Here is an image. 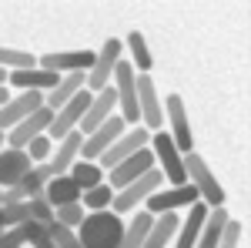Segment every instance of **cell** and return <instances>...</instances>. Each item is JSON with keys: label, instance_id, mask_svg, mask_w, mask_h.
Segmentation results:
<instances>
[{"label": "cell", "instance_id": "obj_43", "mask_svg": "<svg viewBox=\"0 0 251 248\" xmlns=\"http://www.w3.org/2000/svg\"><path fill=\"white\" fill-rule=\"evenodd\" d=\"M27 248H30V245H27Z\"/></svg>", "mask_w": 251, "mask_h": 248}, {"label": "cell", "instance_id": "obj_39", "mask_svg": "<svg viewBox=\"0 0 251 248\" xmlns=\"http://www.w3.org/2000/svg\"><path fill=\"white\" fill-rule=\"evenodd\" d=\"M3 228H10V225H7V218H3V211H0V231Z\"/></svg>", "mask_w": 251, "mask_h": 248}, {"label": "cell", "instance_id": "obj_20", "mask_svg": "<svg viewBox=\"0 0 251 248\" xmlns=\"http://www.w3.org/2000/svg\"><path fill=\"white\" fill-rule=\"evenodd\" d=\"M7 84L17 87V91H40V94H50V91L60 84V77L50 74V71H40V67H30V71H14V74L7 77Z\"/></svg>", "mask_w": 251, "mask_h": 248}, {"label": "cell", "instance_id": "obj_9", "mask_svg": "<svg viewBox=\"0 0 251 248\" xmlns=\"http://www.w3.org/2000/svg\"><path fill=\"white\" fill-rule=\"evenodd\" d=\"M121 51H124V40H114V37L104 40V47L97 51L94 67L87 71V91H91V94L104 91V87L111 84V77H114V67H117V60H121Z\"/></svg>", "mask_w": 251, "mask_h": 248}, {"label": "cell", "instance_id": "obj_32", "mask_svg": "<svg viewBox=\"0 0 251 248\" xmlns=\"http://www.w3.org/2000/svg\"><path fill=\"white\" fill-rule=\"evenodd\" d=\"M84 215H87V208L80 205V201H71V205H60V208H54V218H57L60 225H67V228H80V221H84Z\"/></svg>", "mask_w": 251, "mask_h": 248}, {"label": "cell", "instance_id": "obj_14", "mask_svg": "<svg viewBox=\"0 0 251 248\" xmlns=\"http://www.w3.org/2000/svg\"><path fill=\"white\" fill-rule=\"evenodd\" d=\"M194 201H201L198 191H194V185H177V188L154 191V194L144 201V211H151V215H161V211H181V208H191Z\"/></svg>", "mask_w": 251, "mask_h": 248}, {"label": "cell", "instance_id": "obj_24", "mask_svg": "<svg viewBox=\"0 0 251 248\" xmlns=\"http://www.w3.org/2000/svg\"><path fill=\"white\" fill-rule=\"evenodd\" d=\"M151 221H154L151 211L137 208L134 215H131V221H124V235H121V245L117 248H144L148 231H151Z\"/></svg>", "mask_w": 251, "mask_h": 248}, {"label": "cell", "instance_id": "obj_3", "mask_svg": "<svg viewBox=\"0 0 251 248\" xmlns=\"http://www.w3.org/2000/svg\"><path fill=\"white\" fill-rule=\"evenodd\" d=\"M161 185H164V174H161V168H151V171H144L137 181H131V185H124L121 191H114V201H111V211L114 215H134L154 191H161Z\"/></svg>", "mask_w": 251, "mask_h": 248}, {"label": "cell", "instance_id": "obj_19", "mask_svg": "<svg viewBox=\"0 0 251 248\" xmlns=\"http://www.w3.org/2000/svg\"><path fill=\"white\" fill-rule=\"evenodd\" d=\"M208 205L204 201H194L188 215L181 218V225H177V235H174V248H194L198 242V235H201V225H204V218H208Z\"/></svg>", "mask_w": 251, "mask_h": 248}, {"label": "cell", "instance_id": "obj_21", "mask_svg": "<svg viewBox=\"0 0 251 248\" xmlns=\"http://www.w3.org/2000/svg\"><path fill=\"white\" fill-rule=\"evenodd\" d=\"M87 87V71H77V74H64L60 77V84L50 91V94H44V104L50 108V111H60L67 101H74Z\"/></svg>", "mask_w": 251, "mask_h": 248}, {"label": "cell", "instance_id": "obj_27", "mask_svg": "<svg viewBox=\"0 0 251 248\" xmlns=\"http://www.w3.org/2000/svg\"><path fill=\"white\" fill-rule=\"evenodd\" d=\"M124 47L131 51V64H134L137 74H148L151 67H154V60H151V47H148V40L141 30H131L127 37H124Z\"/></svg>", "mask_w": 251, "mask_h": 248}, {"label": "cell", "instance_id": "obj_5", "mask_svg": "<svg viewBox=\"0 0 251 248\" xmlns=\"http://www.w3.org/2000/svg\"><path fill=\"white\" fill-rule=\"evenodd\" d=\"M184 174H188V185H194L198 198H201L208 208H221V205H225V188L214 181L211 168L204 165L201 154H194V151L184 154Z\"/></svg>", "mask_w": 251, "mask_h": 248}, {"label": "cell", "instance_id": "obj_37", "mask_svg": "<svg viewBox=\"0 0 251 248\" xmlns=\"http://www.w3.org/2000/svg\"><path fill=\"white\" fill-rule=\"evenodd\" d=\"M238 242H241V225H238L234 218H228L221 238H218V248H238Z\"/></svg>", "mask_w": 251, "mask_h": 248}, {"label": "cell", "instance_id": "obj_7", "mask_svg": "<svg viewBox=\"0 0 251 248\" xmlns=\"http://www.w3.org/2000/svg\"><path fill=\"white\" fill-rule=\"evenodd\" d=\"M91 97H94V94L84 87L74 101H67L60 111H54V121H50V128H47V138H50L54 144H57L60 138H67L71 131H77V128H80V121H84L87 108H91Z\"/></svg>", "mask_w": 251, "mask_h": 248}, {"label": "cell", "instance_id": "obj_30", "mask_svg": "<svg viewBox=\"0 0 251 248\" xmlns=\"http://www.w3.org/2000/svg\"><path fill=\"white\" fill-rule=\"evenodd\" d=\"M111 201H114V188H111L107 181L80 194V205H84L87 211H104V208H111Z\"/></svg>", "mask_w": 251, "mask_h": 248}, {"label": "cell", "instance_id": "obj_17", "mask_svg": "<svg viewBox=\"0 0 251 248\" xmlns=\"http://www.w3.org/2000/svg\"><path fill=\"white\" fill-rule=\"evenodd\" d=\"M114 114H117V91L107 84L104 91H97V94L91 97V108H87V114H84V121H80L77 131L87 138L91 131H97L107 117H114Z\"/></svg>", "mask_w": 251, "mask_h": 248}, {"label": "cell", "instance_id": "obj_15", "mask_svg": "<svg viewBox=\"0 0 251 248\" xmlns=\"http://www.w3.org/2000/svg\"><path fill=\"white\" fill-rule=\"evenodd\" d=\"M50 121H54V111L44 104L40 111H34L30 117H24L17 128H10L7 131V148H27L34 138H40V134H47V128H50Z\"/></svg>", "mask_w": 251, "mask_h": 248}, {"label": "cell", "instance_id": "obj_1", "mask_svg": "<svg viewBox=\"0 0 251 248\" xmlns=\"http://www.w3.org/2000/svg\"><path fill=\"white\" fill-rule=\"evenodd\" d=\"M124 235V218L114 215L111 208L104 211H87L77 228V238L84 248H117Z\"/></svg>", "mask_w": 251, "mask_h": 248}, {"label": "cell", "instance_id": "obj_25", "mask_svg": "<svg viewBox=\"0 0 251 248\" xmlns=\"http://www.w3.org/2000/svg\"><path fill=\"white\" fill-rule=\"evenodd\" d=\"M44 198L50 208H60V205H71V201H80V188L74 185L71 174H54L44 188Z\"/></svg>", "mask_w": 251, "mask_h": 248}, {"label": "cell", "instance_id": "obj_41", "mask_svg": "<svg viewBox=\"0 0 251 248\" xmlns=\"http://www.w3.org/2000/svg\"><path fill=\"white\" fill-rule=\"evenodd\" d=\"M7 77H10V74H7V71L0 67V84H7Z\"/></svg>", "mask_w": 251, "mask_h": 248}, {"label": "cell", "instance_id": "obj_4", "mask_svg": "<svg viewBox=\"0 0 251 248\" xmlns=\"http://www.w3.org/2000/svg\"><path fill=\"white\" fill-rule=\"evenodd\" d=\"M148 148L154 154V165H161V174H164V181L177 188V185H188V174H184V154L174 148L171 134L168 131H154L151 134V141H148Z\"/></svg>", "mask_w": 251, "mask_h": 248}, {"label": "cell", "instance_id": "obj_35", "mask_svg": "<svg viewBox=\"0 0 251 248\" xmlns=\"http://www.w3.org/2000/svg\"><path fill=\"white\" fill-rule=\"evenodd\" d=\"M24 151L30 154V161H34V165H44V161H50V151H54V141H50L47 134H40V138H34V141H30V144H27Z\"/></svg>", "mask_w": 251, "mask_h": 248}, {"label": "cell", "instance_id": "obj_2", "mask_svg": "<svg viewBox=\"0 0 251 248\" xmlns=\"http://www.w3.org/2000/svg\"><path fill=\"white\" fill-rule=\"evenodd\" d=\"M111 87L117 91V114L124 117V124H141V108H137V71L131 60H117Z\"/></svg>", "mask_w": 251, "mask_h": 248}, {"label": "cell", "instance_id": "obj_34", "mask_svg": "<svg viewBox=\"0 0 251 248\" xmlns=\"http://www.w3.org/2000/svg\"><path fill=\"white\" fill-rule=\"evenodd\" d=\"M3 218L7 225H30L34 221V211H30V201H17V205H3Z\"/></svg>", "mask_w": 251, "mask_h": 248}, {"label": "cell", "instance_id": "obj_10", "mask_svg": "<svg viewBox=\"0 0 251 248\" xmlns=\"http://www.w3.org/2000/svg\"><path fill=\"white\" fill-rule=\"evenodd\" d=\"M137 108H141V124L148 131H164V111H161V94H157L151 74H137Z\"/></svg>", "mask_w": 251, "mask_h": 248}, {"label": "cell", "instance_id": "obj_29", "mask_svg": "<svg viewBox=\"0 0 251 248\" xmlns=\"http://www.w3.org/2000/svg\"><path fill=\"white\" fill-rule=\"evenodd\" d=\"M0 67L3 71H30V67H37V57L34 54H27V51H14V47H0Z\"/></svg>", "mask_w": 251, "mask_h": 248}, {"label": "cell", "instance_id": "obj_40", "mask_svg": "<svg viewBox=\"0 0 251 248\" xmlns=\"http://www.w3.org/2000/svg\"><path fill=\"white\" fill-rule=\"evenodd\" d=\"M3 148H7V134L0 131V151H3Z\"/></svg>", "mask_w": 251, "mask_h": 248}, {"label": "cell", "instance_id": "obj_16", "mask_svg": "<svg viewBox=\"0 0 251 248\" xmlns=\"http://www.w3.org/2000/svg\"><path fill=\"white\" fill-rule=\"evenodd\" d=\"M154 168V154H151V148H141L137 154H131L127 161H121L117 168H111L107 171V185L114 191H121L124 185H131V181H137L144 171H151Z\"/></svg>", "mask_w": 251, "mask_h": 248}, {"label": "cell", "instance_id": "obj_6", "mask_svg": "<svg viewBox=\"0 0 251 248\" xmlns=\"http://www.w3.org/2000/svg\"><path fill=\"white\" fill-rule=\"evenodd\" d=\"M148 141H151V131H148L144 124H134V128H127V131L121 134L107 151L97 158V165H100L104 171H111V168L121 165V161H127L131 154H137L141 148H148Z\"/></svg>", "mask_w": 251, "mask_h": 248}, {"label": "cell", "instance_id": "obj_38", "mask_svg": "<svg viewBox=\"0 0 251 248\" xmlns=\"http://www.w3.org/2000/svg\"><path fill=\"white\" fill-rule=\"evenodd\" d=\"M10 97H14V94H10V91H7V84H0V108H3V104H7V101H10Z\"/></svg>", "mask_w": 251, "mask_h": 248}, {"label": "cell", "instance_id": "obj_11", "mask_svg": "<svg viewBox=\"0 0 251 248\" xmlns=\"http://www.w3.org/2000/svg\"><path fill=\"white\" fill-rule=\"evenodd\" d=\"M127 131V124H124V117L114 114V117H107L97 131H91L87 138H84V148H80V161H97L100 154L107 151L111 144H114L121 134Z\"/></svg>", "mask_w": 251, "mask_h": 248}, {"label": "cell", "instance_id": "obj_31", "mask_svg": "<svg viewBox=\"0 0 251 248\" xmlns=\"http://www.w3.org/2000/svg\"><path fill=\"white\" fill-rule=\"evenodd\" d=\"M47 235H50V242H54L57 248H84L80 238H77V231L67 228V225H60L57 218H54V225H47Z\"/></svg>", "mask_w": 251, "mask_h": 248}, {"label": "cell", "instance_id": "obj_13", "mask_svg": "<svg viewBox=\"0 0 251 248\" xmlns=\"http://www.w3.org/2000/svg\"><path fill=\"white\" fill-rule=\"evenodd\" d=\"M40 108H44V94L40 91H17V94L0 108V131L7 134L10 128H17L24 117H30Z\"/></svg>", "mask_w": 251, "mask_h": 248}, {"label": "cell", "instance_id": "obj_26", "mask_svg": "<svg viewBox=\"0 0 251 248\" xmlns=\"http://www.w3.org/2000/svg\"><path fill=\"white\" fill-rule=\"evenodd\" d=\"M231 215L221 208H211L208 211V218H204V225H201V235H198V242L194 248H218V238H221V231H225V221H228Z\"/></svg>", "mask_w": 251, "mask_h": 248}, {"label": "cell", "instance_id": "obj_33", "mask_svg": "<svg viewBox=\"0 0 251 248\" xmlns=\"http://www.w3.org/2000/svg\"><path fill=\"white\" fill-rule=\"evenodd\" d=\"M30 245V228L27 225H10L0 231V248H27Z\"/></svg>", "mask_w": 251, "mask_h": 248}, {"label": "cell", "instance_id": "obj_8", "mask_svg": "<svg viewBox=\"0 0 251 248\" xmlns=\"http://www.w3.org/2000/svg\"><path fill=\"white\" fill-rule=\"evenodd\" d=\"M164 124H168V134H171V141H174L177 151L181 154L194 151V138H191V128H188V111H184L181 94L164 97Z\"/></svg>", "mask_w": 251, "mask_h": 248}, {"label": "cell", "instance_id": "obj_23", "mask_svg": "<svg viewBox=\"0 0 251 248\" xmlns=\"http://www.w3.org/2000/svg\"><path fill=\"white\" fill-rule=\"evenodd\" d=\"M177 225H181V211H161V215H154L144 248H168L174 242V235H177Z\"/></svg>", "mask_w": 251, "mask_h": 248}, {"label": "cell", "instance_id": "obj_36", "mask_svg": "<svg viewBox=\"0 0 251 248\" xmlns=\"http://www.w3.org/2000/svg\"><path fill=\"white\" fill-rule=\"evenodd\" d=\"M30 211H34V221H40L44 228H47V225H54V208L47 205V198H44V194L30 198Z\"/></svg>", "mask_w": 251, "mask_h": 248}, {"label": "cell", "instance_id": "obj_12", "mask_svg": "<svg viewBox=\"0 0 251 248\" xmlns=\"http://www.w3.org/2000/svg\"><path fill=\"white\" fill-rule=\"evenodd\" d=\"M97 60V51H64V54H44L37 57L40 71H50V74H77V71H91Z\"/></svg>", "mask_w": 251, "mask_h": 248}, {"label": "cell", "instance_id": "obj_22", "mask_svg": "<svg viewBox=\"0 0 251 248\" xmlns=\"http://www.w3.org/2000/svg\"><path fill=\"white\" fill-rule=\"evenodd\" d=\"M80 148H84V134L80 131H71L67 138H60L57 148H54V161H50L54 174H67L71 171V168L80 161Z\"/></svg>", "mask_w": 251, "mask_h": 248}, {"label": "cell", "instance_id": "obj_18", "mask_svg": "<svg viewBox=\"0 0 251 248\" xmlns=\"http://www.w3.org/2000/svg\"><path fill=\"white\" fill-rule=\"evenodd\" d=\"M34 168L30 154L24 148H3L0 151V188H14L17 181H24Z\"/></svg>", "mask_w": 251, "mask_h": 248}, {"label": "cell", "instance_id": "obj_28", "mask_svg": "<svg viewBox=\"0 0 251 248\" xmlns=\"http://www.w3.org/2000/svg\"><path fill=\"white\" fill-rule=\"evenodd\" d=\"M71 178H74V185L80 188V194L84 191H91V188H97V185H104L107 178H104V168L97 165V161H77L74 168H71Z\"/></svg>", "mask_w": 251, "mask_h": 248}, {"label": "cell", "instance_id": "obj_42", "mask_svg": "<svg viewBox=\"0 0 251 248\" xmlns=\"http://www.w3.org/2000/svg\"><path fill=\"white\" fill-rule=\"evenodd\" d=\"M0 205H3V188H0Z\"/></svg>", "mask_w": 251, "mask_h": 248}]
</instances>
